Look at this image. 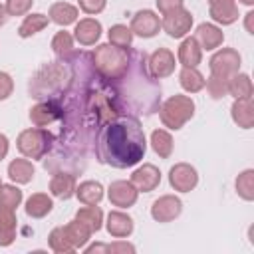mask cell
Segmentation results:
<instances>
[{"label": "cell", "mask_w": 254, "mask_h": 254, "mask_svg": "<svg viewBox=\"0 0 254 254\" xmlns=\"http://www.w3.org/2000/svg\"><path fill=\"white\" fill-rule=\"evenodd\" d=\"M119 115H151L161 105V83L147 65V54L131 48L127 69L117 79H105Z\"/></svg>", "instance_id": "cell-1"}, {"label": "cell", "mask_w": 254, "mask_h": 254, "mask_svg": "<svg viewBox=\"0 0 254 254\" xmlns=\"http://www.w3.org/2000/svg\"><path fill=\"white\" fill-rule=\"evenodd\" d=\"M147 153V137L137 117L117 115L95 137V159L113 169L135 167Z\"/></svg>", "instance_id": "cell-2"}, {"label": "cell", "mask_w": 254, "mask_h": 254, "mask_svg": "<svg viewBox=\"0 0 254 254\" xmlns=\"http://www.w3.org/2000/svg\"><path fill=\"white\" fill-rule=\"evenodd\" d=\"M71 83V67L67 62H48L44 64L28 83L30 97L42 99H58L62 97Z\"/></svg>", "instance_id": "cell-3"}, {"label": "cell", "mask_w": 254, "mask_h": 254, "mask_svg": "<svg viewBox=\"0 0 254 254\" xmlns=\"http://www.w3.org/2000/svg\"><path fill=\"white\" fill-rule=\"evenodd\" d=\"M129 58H131V46L117 48L113 44H99L91 54V62L95 69L105 79H117L127 69Z\"/></svg>", "instance_id": "cell-4"}, {"label": "cell", "mask_w": 254, "mask_h": 254, "mask_svg": "<svg viewBox=\"0 0 254 254\" xmlns=\"http://www.w3.org/2000/svg\"><path fill=\"white\" fill-rule=\"evenodd\" d=\"M159 117L161 123L173 131H179L185 127L187 121L194 115V101L189 95H171L167 101L159 105Z\"/></svg>", "instance_id": "cell-5"}, {"label": "cell", "mask_w": 254, "mask_h": 254, "mask_svg": "<svg viewBox=\"0 0 254 254\" xmlns=\"http://www.w3.org/2000/svg\"><path fill=\"white\" fill-rule=\"evenodd\" d=\"M16 147L26 159H32V161L34 159H44V157H48V153H52L54 133L48 131L46 127L24 129L16 139Z\"/></svg>", "instance_id": "cell-6"}, {"label": "cell", "mask_w": 254, "mask_h": 254, "mask_svg": "<svg viewBox=\"0 0 254 254\" xmlns=\"http://www.w3.org/2000/svg\"><path fill=\"white\" fill-rule=\"evenodd\" d=\"M240 64H242V58H240V54L234 48H222L208 62L210 75L228 79L230 75H234L236 71H240Z\"/></svg>", "instance_id": "cell-7"}, {"label": "cell", "mask_w": 254, "mask_h": 254, "mask_svg": "<svg viewBox=\"0 0 254 254\" xmlns=\"http://www.w3.org/2000/svg\"><path fill=\"white\" fill-rule=\"evenodd\" d=\"M64 107L60 97L58 99H42L30 109V121L34 127H50L62 119Z\"/></svg>", "instance_id": "cell-8"}, {"label": "cell", "mask_w": 254, "mask_h": 254, "mask_svg": "<svg viewBox=\"0 0 254 254\" xmlns=\"http://www.w3.org/2000/svg\"><path fill=\"white\" fill-rule=\"evenodd\" d=\"M161 28L167 32V36H171L175 40L185 38L190 32V28H192V14H190V10H187L183 6V8H177L173 12L163 14Z\"/></svg>", "instance_id": "cell-9"}, {"label": "cell", "mask_w": 254, "mask_h": 254, "mask_svg": "<svg viewBox=\"0 0 254 254\" xmlns=\"http://www.w3.org/2000/svg\"><path fill=\"white\" fill-rule=\"evenodd\" d=\"M169 185L179 192H190L198 185V173L189 163H177L169 171Z\"/></svg>", "instance_id": "cell-10"}, {"label": "cell", "mask_w": 254, "mask_h": 254, "mask_svg": "<svg viewBox=\"0 0 254 254\" xmlns=\"http://www.w3.org/2000/svg\"><path fill=\"white\" fill-rule=\"evenodd\" d=\"M183 212V200L175 194H163L151 204V216L157 222H173Z\"/></svg>", "instance_id": "cell-11"}, {"label": "cell", "mask_w": 254, "mask_h": 254, "mask_svg": "<svg viewBox=\"0 0 254 254\" xmlns=\"http://www.w3.org/2000/svg\"><path fill=\"white\" fill-rule=\"evenodd\" d=\"M131 32L139 38H155L161 30V18L153 10H139L131 18Z\"/></svg>", "instance_id": "cell-12"}, {"label": "cell", "mask_w": 254, "mask_h": 254, "mask_svg": "<svg viewBox=\"0 0 254 254\" xmlns=\"http://www.w3.org/2000/svg\"><path fill=\"white\" fill-rule=\"evenodd\" d=\"M147 65H149V71L155 79H165L175 71L177 60H175V54L171 50L159 48L151 56H147Z\"/></svg>", "instance_id": "cell-13"}, {"label": "cell", "mask_w": 254, "mask_h": 254, "mask_svg": "<svg viewBox=\"0 0 254 254\" xmlns=\"http://www.w3.org/2000/svg\"><path fill=\"white\" fill-rule=\"evenodd\" d=\"M139 190L131 181H113L107 189V198L117 208H129L137 202Z\"/></svg>", "instance_id": "cell-14"}, {"label": "cell", "mask_w": 254, "mask_h": 254, "mask_svg": "<svg viewBox=\"0 0 254 254\" xmlns=\"http://www.w3.org/2000/svg\"><path fill=\"white\" fill-rule=\"evenodd\" d=\"M131 183L139 192H151L161 185V171L151 163H143L131 175Z\"/></svg>", "instance_id": "cell-15"}, {"label": "cell", "mask_w": 254, "mask_h": 254, "mask_svg": "<svg viewBox=\"0 0 254 254\" xmlns=\"http://www.w3.org/2000/svg\"><path fill=\"white\" fill-rule=\"evenodd\" d=\"M75 187H77L75 173H69V171H56L54 177L50 179V192H52V196L62 198V200L71 198L75 194Z\"/></svg>", "instance_id": "cell-16"}, {"label": "cell", "mask_w": 254, "mask_h": 254, "mask_svg": "<svg viewBox=\"0 0 254 254\" xmlns=\"http://www.w3.org/2000/svg\"><path fill=\"white\" fill-rule=\"evenodd\" d=\"M192 38L198 42L200 50H206V52L220 48L222 42H224V34H222V30H220L216 24H210V22H202V24H198L196 30H194V36H192Z\"/></svg>", "instance_id": "cell-17"}, {"label": "cell", "mask_w": 254, "mask_h": 254, "mask_svg": "<svg viewBox=\"0 0 254 254\" xmlns=\"http://www.w3.org/2000/svg\"><path fill=\"white\" fill-rule=\"evenodd\" d=\"M208 14L216 24L230 26L238 20L236 0H208Z\"/></svg>", "instance_id": "cell-18"}, {"label": "cell", "mask_w": 254, "mask_h": 254, "mask_svg": "<svg viewBox=\"0 0 254 254\" xmlns=\"http://www.w3.org/2000/svg\"><path fill=\"white\" fill-rule=\"evenodd\" d=\"M101 22L95 18H83L79 22H75V30H73V40H77L81 46H93L99 42L101 38Z\"/></svg>", "instance_id": "cell-19"}, {"label": "cell", "mask_w": 254, "mask_h": 254, "mask_svg": "<svg viewBox=\"0 0 254 254\" xmlns=\"http://www.w3.org/2000/svg\"><path fill=\"white\" fill-rule=\"evenodd\" d=\"M105 228H107V232H109L113 238H127V236H131L135 224H133V218H131L127 212L111 210V212L107 214Z\"/></svg>", "instance_id": "cell-20"}, {"label": "cell", "mask_w": 254, "mask_h": 254, "mask_svg": "<svg viewBox=\"0 0 254 254\" xmlns=\"http://www.w3.org/2000/svg\"><path fill=\"white\" fill-rule=\"evenodd\" d=\"M230 117L238 127L252 129L254 127V103H252V97L234 99V103L230 107Z\"/></svg>", "instance_id": "cell-21"}, {"label": "cell", "mask_w": 254, "mask_h": 254, "mask_svg": "<svg viewBox=\"0 0 254 254\" xmlns=\"http://www.w3.org/2000/svg\"><path fill=\"white\" fill-rule=\"evenodd\" d=\"M48 18H50V22L65 28V26L77 22L79 10H77V6L69 4V2H54L50 6V10H48Z\"/></svg>", "instance_id": "cell-22"}, {"label": "cell", "mask_w": 254, "mask_h": 254, "mask_svg": "<svg viewBox=\"0 0 254 254\" xmlns=\"http://www.w3.org/2000/svg\"><path fill=\"white\" fill-rule=\"evenodd\" d=\"M177 58L181 62V65H189V67H196L202 60V50L198 46V42L192 36H185V40L181 42L179 50H177Z\"/></svg>", "instance_id": "cell-23"}, {"label": "cell", "mask_w": 254, "mask_h": 254, "mask_svg": "<svg viewBox=\"0 0 254 254\" xmlns=\"http://www.w3.org/2000/svg\"><path fill=\"white\" fill-rule=\"evenodd\" d=\"M52 208H54V200L46 192H34L26 200V206H24V210L30 218H44L52 212Z\"/></svg>", "instance_id": "cell-24"}, {"label": "cell", "mask_w": 254, "mask_h": 254, "mask_svg": "<svg viewBox=\"0 0 254 254\" xmlns=\"http://www.w3.org/2000/svg\"><path fill=\"white\" fill-rule=\"evenodd\" d=\"M36 175V169L30 159H14L8 165V177L16 185H28Z\"/></svg>", "instance_id": "cell-25"}, {"label": "cell", "mask_w": 254, "mask_h": 254, "mask_svg": "<svg viewBox=\"0 0 254 254\" xmlns=\"http://www.w3.org/2000/svg\"><path fill=\"white\" fill-rule=\"evenodd\" d=\"M18 218L12 208H0V246H10L16 240Z\"/></svg>", "instance_id": "cell-26"}, {"label": "cell", "mask_w": 254, "mask_h": 254, "mask_svg": "<svg viewBox=\"0 0 254 254\" xmlns=\"http://www.w3.org/2000/svg\"><path fill=\"white\" fill-rule=\"evenodd\" d=\"M103 185L99 181H83L75 187V196L81 204H97L103 198Z\"/></svg>", "instance_id": "cell-27"}, {"label": "cell", "mask_w": 254, "mask_h": 254, "mask_svg": "<svg viewBox=\"0 0 254 254\" xmlns=\"http://www.w3.org/2000/svg\"><path fill=\"white\" fill-rule=\"evenodd\" d=\"M204 75L196 67L183 65L179 71V83L187 93H198L200 89H204Z\"/></svg>", "instance_id": "cell-28"}, {"label": "cell", "mask_w": 254, "mask_h": 254, "mask_svg": "<svg viewBox=\"0 0 254 254\" xmlns=\"http://www.w3.org/2000/svg\"><path fill=\"white\" fill-rule=\"evenodd\" d=\"M252 93H254V85L248 73L236 71L234 75L228 77V95H234V99H240V97H252Z\"/></svg>", "instance_id": "cell-29"}, {"label": "cell", "mask_w": 254, "mask_h": 254, "mask_svg": "<svg viewBox=\"0 0 254 254\" xmlns=\"http://www.w3.org/2000/svg\"><path fill=\"white\" fill-rule=\"evenodd\" d=\"M50 18L42 12H34V14H26V18L22 20L20 28H18V36L20 38H32L36 36L38 32H42L46 26H48Z\"/></svg>", "instance_id": "cell-30"}, {"label": "cell", "mask_w": 254, "mask_h": 254, "mask_svg": "<svg viewBox=\"0 0 254 254\" xmlns=\"http://www.w3.org/2000/svg\"><path fill=\"white\" fill-rule=\"evenodd\" d=\"M75 218H77L79 222H83V224L91 230V234L97 232V230H101V226H103V210H101L99 206H95V204H85V206H81V208L75 212Z\"/></svg>", "instance_id": "cell-31"}, {"label": "cell", "mask_w": 254, "mask_h": 254, "mask_svg": "<svg viewBox=\"0 0 254 254\" xmlns=\"http://www.w3.org/2000/svg\"><path fill=\"white\" fill-rule=\"evenodd\" d=\"M151 147L161 159H169L173 155V147H175L171 133L167 129H155L151 133Z\"/></svg>", "instance_id": "cell-32"}, {"label": "cell", "mask_w": 254, "mask_h": 254, "mask_svg": "<svg viewBox=\"0 0 254 254\" xmlns=\"http://www.w3.org/2000/svg\"><path fill=\"white\" fill-rule=\"evenodd\" d=\"M65 232H67V238H69V242L73 244L75 250L83 248L89 242V236H91V230L83 222H79L77 218H73L65 224Z\"/></svg>", "instance_id": "cell-33"}, {"label": "cell", "mask_w": 254, "mask_h": 254, "mask_svg": "<svg viewBox=\"0 0 254 254\" xmlns=\"http://www.w3.org/2000/svg\"><path fill=\"white\" fill-rule=\"evenodd\" d=\"M52 50H54V54H56L62 62L67 60V58H71L73 52H75V48H73V36H71L69 32H65V30L58 32V34L52 38Z\"/></svg>", "instance_id": "cell-34"}, {"label": "cell", "mask_w": 254, "mask_h": 254, "mask_svg": "<svg viewBox=\"0 0 254 254\" xmlns=\"http://www.w3.org/2000/svg\"><path fill=\"white\" fill-rule=\"evenodd\" d=\"M48 244H50V248H52L54 252H58V254H67V252H73V250H75L73 244H71L69 238H67L65 226H56V228L50 232V236H48Z\"/></svg>", "instance_id": "cell-35"}, {"label": "cell", "mask_w": 254, "mask_h": 254, "mask_svg": "<svg viewBox=\"0 0 254 254\" xmlns=\"http://www.w3.org/2000/svg\"><path fill=\"white\" fill-rule=\"evenodd\" d=\"M107 38H109V44L117 48H129L133 44V32L125 24H113L107 32Z\"/></svg>", "instance_id": "cell-36"}, {"label": "cell", "mask_w": 254, "mask_h": 254, "mask_svg": "<svg viewBox=\"0 0 254 254\" xmlns=\"http://www.w3.org/2000/svg\"><path fill=\"white\" fill-rule=\"evenodd\" d=\"M236 192L242 200H254V171L246 169L236 177Z\"/></svg>", "instance_id": "cell-37"}, {"label": "cell", "mask_w": 254, "mask_h": 254, "mask_svg": "<svg viewBox=\"0 0 254 254\" xmlns=\"http://www.w3.org/2000/svg\"><path fill=\"white\" fill-rule=\"evenodd\" d=\"M22 202V190L14 185H0V208L16 210Z\"/></svg>", "instance_id": "cell-38"}, {"label": "cell", "mask_w": 254, "mask_h": 254, "mask_svg": "<svg viewBox=\"0 0 254 254\" xmlns=\"http://www.w3.org/2000/svg\"><path fill=\"white\" fill-rule=\"evenodd\" d=\"M204 87H206V91L212 99H222L224 95H228V79H224V77L210 75L204 81Z\"/></svg>", "instance_id": "cell-39"}, {"label": "cell", "mask_w": 254, "mask_h": 254, "mask_svg": "<svg viewBox=\"0 0 254 254\" xmlns=\"http://www.w3.org/2000/svg\"><path fill=\"white\" fill-rule=\"evenodd\" d=\"M34 0H6V12L8 16H26L32 8Z\"/></svg>", "instance_id": "cell-40"}, {"label": "cell", "mask_w": 254, "mask_h": 254, "mask_svg": "<svg viewBox=\"0 0 254 254\" xmlns=\"http://www.w3.org/2000/svg\"><path fill=\"white\" fill-rule=\"evenodd\" d=\"M77 4L85 14H99L105 10L107 0H77Z\"/></svg>", "instance_id": "cell-41"}, {"label": "cell", "mask_w": 254, "mask_h": 254, "mask_svg": "<svg viewBox=\"0 0 254 254\" xmlns=\"http://www.w3.org/2000/svg\"><path fill=\"white\" fill-rule=\"evenodd\" d=\"M12 91H14V79H12V75L6 73V71H0V101L8 99L12 95Z\"/></svg>", "instance_id": "cell-42"}, {"label": "cell", "mask_w": 254, "mask_h": 254, "mask_svg": "<svg viewBox=\"0 0 254 254\" xmlns=\"http://www.w3.org/2000/svg\"><path fill=\"white\" fill-rule=\"evenodd\" d=\"M105 252H109V254H119V252H135V246H133V244H129L127 240L119 238L117 242H111V244H107Z\"/></svg>", "instance_id": "cell-43"}, {"label": "cell", "mask_w": 254, "mask_h": 254, "mask_svg": "<svg viewBox=\"0 0 254 254\" xmlns=\"http://www.w3.org/2000/svg\"><path fill=\"white\" fill-rule=\"evenodd\" d=\"M155 2H157V8L161 14H167V12H173V10L185 6V0H155Z\"/></svg>", "instance_id": "cell-44"}, {"label": "cell", "mask_w": 254, "mask_h": 254, "mask_svg": "<svg viewBox=\"0 0 254 254\" xmlns=\"http://www.w3.org/2000/svg\"><path fill=\"white\" fill-rule=\"evenodd\" d=\"M8 149H10V141H8V137H6L4 133H0V161L6 159Z\"/></svg>", "instance_id": "cell-45"}, {"label": "cell", "mask_w": 254, "mask_h": 254, "mask_svg": "<svg viewBox=\"0 0 254 254\" xmlns=\"http://www.w3.org/2000/svg\"><path fill=\"white\" fill-rule=\"evenodd\" d=\"M244 28L248 34H254V12L252 10L244 14Z\"/></svg>", "instance_id": "cell-46"}, {"label": "cell", "mask_w": 254, "mask_h": 254, "mask_svg": "<svg viewBox=\"0 0 254 254\" xmlns=\"http://www.w3.org/2000/svg\"><path fill=\"white\" fill-rule=\"evenodd\" d=\"M105 248H107V244H91V246H83V250H85L87 254H91V252H105Z\"/></svg>", "instance_id": "cell-47"}, {"label": "cell", "mask_w": 254, "mask_h": 254, "mask_svg": "<svg viewBox=\"0 0 254 254\" xmlns=\"http://www.w3.org/2000/svg\"><path fill=\"white\" fill-rule=\"evenodd\" d=\"M8 18H10V16H8V12H6V6H4V4H0V28L8 22Z\"/></svg>", "instance_id": "cell-48"}, {"label": "cell", "mask_w": 254, "mask_h": 254, "mask_svg": "<svg viewBox=\"0 0 254 254\" xmlns=\"http://www.w3.org/2000/svg\"><path fill=\"white\" fill-rule=\"evenodd\" d=\"M240 2L246 4V6H252V4H254V0H240Z\"/></svg>", "instance_id": "cell-49"}, {"label": "cell", "mask_w": 254, "mask_h": 254, "mask_svg": "<svg viewBox=\"0 0 254 254\" xmlns=\"http://www.w3.org/2000/svg\"><path fill=\"white\" fill-rule=\"evenodd\" d=\"M0 185H2V179H0Z\"/></svg>", "instance_id": "cell-50"}]
</instances>
